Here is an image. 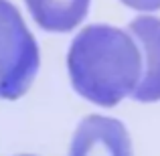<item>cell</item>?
Returning <instances> with one entry per match:
<instances>
[{
  "instance_id": "277c9868",
  "label": "cell",
  "mask_w": 160,
  "mask_h": 156,
  "mask_svg": "<svg viewBox=\"0 0 160 156\" xmlns=\"http://www.w3.org/2000/svg\"><path fill=\"white\" fill-rule=\"evenodd\" d=\"M142 53V79L132 98L136 102H160V18L138 16L128 24Z\"/></svg>"
},
{
  "instance_id": "5b68a950",
  "label": "cell",
  "mask_w": 160,
  "mask_h": 156,
  "mask_svg": "<svg viewBox=\"0 0 160 156\" xmlns=\"http://www.w3.org/2000/svg\"><path fill=\"white\" fill-rule=\"evenodd\" d=\"M35 23L49 33H69L85 18L89 0H24Z\"/></svg>"
},
{
  "instance_id": "52a82bcc",
  "label": "cell",
  "mask_w": 160,
  "mask_h": 156,
  "mask_svg": "<svg viewBox=\"0 0 160 156\" xmlns=\"http://www.w3.org/2000/svg\"><path fill=\"white\" fill-rule=\"evenodd\" d=\"M20 156H31V154H20Z\"/></svg>"
},
{
  "instance_id": "3957f363",
  "label": "cell",
  "mask_w": 160,
  "mask_h": 156,
  "mask_svg": "<svg viewBox=\"0 0 160 156\" xmlns=\"http://www.w3.org/2000/svg\"><path fill=\"white\" fill-rule=\"evenodd\" d=\"M69 156H132V142L122 122L89 116L75 130Z\"/></svg>"
},
{
  "instance_id": "7a4b0ae2",
  "label": "cell",
  "mask_w": 160,
  "mask_h": 156,
  "mask_svg": "<svg viewBox=\"0 0 160 156\" xmlns=\"http://www.w3.org/2000/svg\"><path fill=\"white\" fill-rule=\"evenodd\" d=\"M39 71V47L20 12L0 0V98L18 99Z\"/></svg>"
},
{
  "instance_id": "6da1fadb",
  "label": "cell",
  "mask_w": 160,
  "mask_h": 156,
  "mask_svg": "<svg viewBox=\"0 0 160 156\" xmlns=\"http://www.w3.org/2000/svg\"><path fill=\"white\" fill-rule=\"evenodd\" d=\"M67 69L71 85L81 98L102 108H113L124 98L134 95L144 63L128 28L91 24L73 39Z\"/></svg>"
},
{
  "instance_id": "8992f818",
  "label": "cell",
  "mask_w": 160,
  "mask_h": 156,
  "mask_svg": "<svg viewBox=\"0 0 160 156\" xmlns=\"http://www.w3.org/2000/svg\"><path fill=\"white\" fill-rule=\"evenodd\" d=\"M122 4L134 8V10H140V12H154L160 10V0H120Z\"/></svg>"
}]
</instances>
